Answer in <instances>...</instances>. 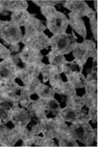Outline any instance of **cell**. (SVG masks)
Wrapping results in <instances>:
<instances>
[{
    "label": "cell",
    "instance_id": "1",
    "mask_svg": "<svg viewBox=\"0 0 98 147\" xmlns=\"http://www.w3.org/2000/svg\"><path fill=\"white\" fill-rule=\"evenodd\" d=\"M71 135L77 142H79L87 146H97L95 142V130L89 122L71 123L69 126Z\"/></svg>",
    "mask_w": 98,
    "mask_h": 147
},
{
    "label": "cell",
    "instance_id": "2",
    "mask_svg": "<svg viewBox=\"0 0 98 147\" xmlns=\"http://www.w3.org/2000/svg\"><path fill=\"white\" fill-rule=\"evenodd\" d=\"M0 38L6 45L19 44L23 38L22 31L10 20H0Z\"/></svg>",
    "mask_w": 98,
    "mask_h": 147
},
{
    "label": "cell",
    "instance_id": "3",
    "mask_svg": "<svg viewBox=\"0 0 98 147\" xmlns=\"http://www.w3.org/2000/svg\"><path fill=\"white\" fill-rule=\"evenodd\" d=\"M50 47L52 50L62 55L70 53L76 45V38L73 34H65L53 35L50 38Z\"/></svg>",
    "mask_w": 98,
    "mask_h": 147
},
{
    "label": "cell",
    "instance_id": "4",
    "mask_svg": "<svg viewBox=\"0 0 98 147\" xmlns=\"http://www.w3.org/2000/svg\"><path fill=\"white\" fill-rule=\"evenodd\" d=\"M73 57L76 59L86 64L89 58L97 57L96 43L91 40H84L81 43H76L72 50Z\"/></svg>",
    "mask_w": 98,
    "mask_h": 147
},
{
    "label": "cell",
    "instance_id": "5",
    "mask_svg": "<svg viewBox=\"0 0 98 147\" xmlns=\"http://www.w3.org/2000/svg\"><path fill=\"white\" fill-rule=\"evenodd\" d=\"M68 25V18L60 11H57L50 18L46 20V28L53 35L66 33Z\"/></svg>",
    "mask_w": 98,
    "mask_h": 147
},
{
    "label": "cell",
    "instance_id": "6",
    "mask_svg": "<svg viewBox=\"0 0 98 147\" xmlns=\"http://www.w3.org/2000/svg\"><path fill=\"white\" fill-rule=\"evenodd\" d=\"M65 122L78 123V122H90V118L87 114V110L83 109H74L65 107L61 108L58 113Z\"/></svg>",
    "mask_w": 98,
    "mask_h": 147
},
{
    "label": "cell",
    "instance_id": "7",
    "mask_svg": "<svg viewBox=\"0 0 98 147\" xmlns=\"http://www.w3.org/2000/svg\"><path fill=\"white\" fill-rule=\"evenodd\" d=\"M21 42L24 46L31 47L40 52L50 46V39L44 32L32 35H24Z\"/></svg>",
    "mask_w": 98,
    "mask_h": 147
},
{
    "label": "cell",
    "instance_id": "8",
    "mask_svg": "<svg viewBox=\"0 0 98 147\" xmlns=\"http://www.w3.org/2000/svg\"><path fill=\"white\" fill-rule=\"evenodd\" d=\"M17 67L15 65L14 59L11 58L3 59L0 62V82H13L17 79L16 76Z\"/></svg>",
    "mask_w": 98,
    "mask_h": 147
},
{
    "label": "cell",
    "instance_id": "9",
    "mask_svg": "<svg viewBox=\"0 0 98 147\" xmlns=\"http://www.w3.org/2000/svg\"><path fill=\"white\" fill-rule=\"evenodd\" d=\"M31 113L27 108L18 106L12 111L10 122L15 127H26L31 122Z\"/></svg>",
    "mask_w": 98,
    "mask_h": 147
},
{
    "label": "cell",
    "instance_id": "10",
    "mask_svg": "<svg viewBox=\"0 0 98 147\" xmlns=\"http://www.w3.org/2000/svg\"><path fill=\"white\" fill-rule=\"evenodd\" d=\"M39 122L42 128V136L46 139L56 140L59 129V121L57 118H45Z\"/></svg>",
    "mask_w": 98,
    "mask_h": 147
},
{
    "label": "cell",
    "instance_id": "11",
    "mask_svg": "<svg viewBox=\"0 0 98 147\" xmlns=\"http://www.w3.org/2000/svg\"><path fill=\"white\" fill-rule=\"evenodd\" d=\"M65 8L70 10L71 13L78 17H87L92 9L88 6L86 2L82 0H67L64 3Z\"/></svg>",
    "mask_w": 98,
    "mask_h": 147
},
{
    "label": "cell",
    "instance_id": "12",
    "mask_svg": "<svg viewBox=\"0 0 98 147\" xmlns=\"http://www.w3.org/2000/svg\"><path fill=\"white\" fill-rule=\"evenodd\" d=\"M39 103L45 112L46 118H54L58 115L61 110L60 102L54 98L50 99H41L38 98Z\"/></svg>",
    "mask_w": 98,
    "mask_h": 147
},
{
    "label": "cell",
    "instance_id": "13",
    "mask_svg": "<svg viewBox=\"0 0 98 147\" xmlns=\"http://www.w3.org/2000/svg\"><path fill=\"white\" fill-rule=\"evenodd\" d=\"M19 57L26 64L41 63L43 59V55L41 53V52L28 46H24L22 49L21 52L19 53Z\"/></svg>",
    "mask_w": 98,
    "mask_h": 147
},
{
    "label": "cell",
    "instance_id": "14",
    "mask_svg": "<svg viewBox=\"0 0 98 147\" xmlns=\"http://www.w3.org/2000/svg\"><path fill=\"white\" fill-rule=\"evenodd\" d=\"M46 29V27L44 25L42 20H40L32 15V17L24 25V35H32V34L42 33Z\"/></svg>",
    "mask_w": 98,
    "mask_h": 147
},
{
    "label": "cell",
    "instance_id": "15",
    "mask_svg": "<svg viewBox=\"0 0 98 147\" xmlns=\"http://www.w3.org/2000/svg\"><path fill=\"white\" fill-rule=\"evenodd\" d=\"M68 17H69L68 18L69 24L71 27V28L74 31H76L80 36L82 38H86L87 34V30L82 18L71 12L68 13Z\"/></svg>",
    "mask_w": 98,
    "mask_h": 147
},
{
    "label": "cell",
    "instance_id": "16",
    "mask_svg": "<svg viewBox=\"0 0 98 147\" xmlns=\"http://www.w3.org/2000/svg\"><path fill=\"white\" fill-rule=\"evenodd\" d=\"M0 4L4 11L14 12L19 10H26L28 7V3L24 0H4L0 1Z\"/></svg>",
    "mask_w": 98,
    "mask_h": 147
},
{
    "label": "cell",
    "instance_id": "17",
    "mask_svg": "<svg viewBox=\"0 0 98 147\" xmlns=\"http://www.w3.org/2000/svg\"><path fill=\"white\" fill-rule=\"evenodd\" d=\"M49 62L52 67H53L57 74H61L63 73V67L65 63L67 61L64 55L59 53L56 51H50L47 55Z\"/></svg>",
    "mask_w": 98,
    "mask_h": 147
},
{
    "label": "cell",
    "instance_id": "18",
    "mask_svg": "<svg viewBox=\"0 0 98 147\" xmlns=\"http://www.w3.org/2000/svg\"><path fill=\"white\" fill-rule=\"evenodd\" d=\"M31 17H32V15L27 9L26 10H19V11L12 13L11 16H10L11 17L10 21L20 28H21L22 26L24 27V25L28 23V21Z\"/></svg>",
    "mask_w": 98,
    "mask_h": 147
},
{
    "label": "cell",
    "instance_id": "19",
    "mask_svg": "<svg viewBox=\"0 0 98 147\" xmlns=\"http://www.w3.org/2000/svg\"><path fill=\"white\" fill-rule=\"evenodd\" d=\"M84 66L82 63L76 59H73L72 61H66L63 67V73L66 76L75 73H82Z\"/></svg>",
    "mask_w": 98,
    "mask_h": 147
},
{
    "label": "cell",
    "instance_id": "20",
    "mask_svg": "<svg viewBox=\"0 0 98 147\" xmlns=\"http://www.w3.org/2000/svg\"><path fill=\"white\" fill-rule=\"evenodd\" d=\"M66 77L67 80V82L71 84L76 89L84 88L85 85H86V77L82 73H75Z\"/></svg>",
    "mask_w": 98,
    "mask_h": 147
},
{
    "label": "cell",
    "instance_id": "21",
    "mask_svg": "<svg viewBox=\"0 0 98 147\" xmlns=\"http://www.w3.org/2000/svg\"><path fill=\"white\" fill-rule=\"evenodd\" d=\"M56 141L58 146H78V142L71 135L70 131L59 135Z\"/></svg>",
    "mask_w": 98,
    "mask_h": 147
},
{
    "label": "cell",
    "instance_id": "22",
    "mask_svg": "<svg viewBox=\"0 0 98 147\" xmlns=\"http://www.w3.org/2000/svg\"><path fill=\"white\" fill-rule=\"evenodd\" d=\"M35 94L38 98H41V99H50V98H54L55 96V92H53L50 86L42 84V82L38 85Z\"/></svg>",
    "mask_w": 98,
    "mask_h": 147
},
{
    "label": "cell",
    "instance_id": "23",
    "mask_svg": "<svg viewBox=\"0 0 98 147\" xmlns=\"http://www.w3.org/2000/svg\"><path fill=\"white\" fill-rule=\"evenodd\" d=\"M40 74L42 75L43 82H46L48 81L50 82L52 78H53L59 74H57V72L55 71V69L50 64H45V63H42Z\"/></svg>",
    "mask_w": 98,
    "mask_h": 147
},
{
    "label": "cell",
    "instance_id": "24",
    "mask_svg": "<svg viewBox=\"0 0 98 147\" xmlns=\"http://www.w3.org/2000/svg\"><path fill=\"white\" fill-rule=\"evenodd\" d=\"M65 104L67 107L74 109H83L85 107L84 99L82 96H78L77 95L65 99Z\"/></svg>",
    "mask_w": 98,
    "mask_h": 147
},
{
    "label": "cell",
    "instance_id": "25",
    "mask_svg": "<svg viewBox=\"0 0 98 147\" xmlns=\"http://www.w3.org/2000/svg\"><path fill=\"white\" fill-rule=\"evenodd\" d=\"M64 82H63L61 75L57 74L56 76H55L50 81V87L55 93L61 95Z\"/></svg>",
    "mask_w": 98,
    "mask_h": 147
},
{
    "label": "cell",
    "instance_id": "26",
    "mask_svg": "<svg viewBox=\"0 0 98 147\" xmlns=\"http://www.w3.org/2000/svg\"><path fill=\"white\" fill-rule=\"evenodd\" d=\"M75 95H76V89L75 88V87L68 82H64L61 96H64L65 99H67V98L75 96Z\"/></svg>",
    "mask_w": 98,
    "mask_h": 147
},
{
    "label": "cell",
    "instance_id": "27",
    "mask_svg": "<svg viewBox=\"0 0 98 147\" xmlns=\"http://www.w3.org/2000/svg\"><path fill=\"white\" fill-rule=\"evenodd\" d=\"M41 80L39 79V78H33L28 81L27 83H26L24 85V87L26 88V89L29 92V93L31 94V96L33 95H35V89L38 87V85L41 83Z\"/></svg>",
    "mask_w": 98,
    "mask_h": 147
},
{
    "label": "cell",
    "instance_id": "28",
    "mask_svg": "<svg viewBox=\"0 0 98 147\" xmlns=\"http://www.w3.org/2000/svg\"><path fill=\"white\" fill-rule=\"evenodd\" d=\"M82 98L84 99L85 107L87 109L93 107H97V96H92L85 94Z\"/></svg>",
    "mask_w": 98,
    "mask_h": 147
},
{
    "label": "cell",
    "instance_id": "29",
    "mask_svg": "<svg viewBox=\"0 0 98 147\" xmlns=\"http://www.w3.org/2000/svg\"><path fill=\"white\" fill-rule=\"evenodd\" d=\"M84 88L86 90V94L92 96H97V82L86 83Z\"/></svg>",
    "mask_w": 98,
    "mask_h": 147
},
{
    "label": "cell",
    "instance_id": "30",
    "mask_svg": "<svg viewBox=\"0 0 98 147\" xmlns=\"http://www.w3.org/2000/svg\"><path fill=\"white\" fill-rule=\"evenodd\" d=\"M35 5L41 7H45V6H55L56 4L61 3V1L57 0H34L32 1Z\"/></svg>",
    "mask_w": 98,
    "mask_h": 147
},
{
    "label": "cell",
    "instance_id": "31",
    "mask_svg": "<svg viewBox=\"0 0 98 147\" xmlns=\"http://www.w3.org/2000/svg\"><path fill=\"white\" fill-rule=\"evenodd\" d=\"M40 11H41V13L46 18V20L49 19V18H50L52 16H53L57 12L56 8L52 6L41 7L40 8Z\"/></svg>",
    "mask_w": 98,
    "mask_h": 147
},
{
    "label": "cell",
    "instance_id": "32",
    "mask_svg": "<svg viewBox=\"0 0 98 147\" xmlns=\"http://www.w3.org/2000/svg\"><path fill=\"white\" fill-rule=\"evenodd\" d=\"M13 54L11 51L7 48L6 45H3V43L0 42V59H6L9 58H11Z\"/></svg>",
    "mask_w": 98,
    "mask_h": 147
},
{
    "label": "cell",
    "instance_id": "33",
    "mask_svg": "<svg viewBox=\"0 0 98 147\" xmlns=\"http://www.w3.org/2000/svg\"><path fill=\"white\" fill-rule=\"evenodd\" d=\"M87 114L90 118V121H92L93 123H97V107H93L88 109L87 110Z\"/></svg>",
    "mask_w": 98,
    "mask_h": 147
},
{
    "label": "cell",
    "instance_id": "34",
    "mask_svg": "<svg viewBox=\"0 0 98 147\" xmlns=\"http://www.w3.org/2000/svg\"><path fill=\"white\" fill-rule=\"evenodd\" d=\"M90 24L93 38H94L95 41H97V17H93V18L90 19Z\"/></svg>",
    "mask_w": 98,
    "mask_h": 147
},
{
    "label": "cell",
    "instance_id": "35",
    "mask_svg": "<svg viewBox=\"0 0 98 147\" xmlns=\"http://www.w3.org/2000/svg\"><path fill=\"white\" fill-rule=\"evenodd\" d=\"M94 8H95V12L97 11V1H94Z\"/></svg>",
    "mask_w": 98,
    "mask_h": 147
},
{
    "label": "cell",
    "instance_id": "36",
    "mask_svg": "<svg viewBox=\"0 0 98 147\" xmlns=\"http://www.w3.org/2000/svg\"><path fill=\"white\" fill-rule=\"evenodd\" d=\"M4 12V10H3V7H2V6H1V4H0V13H3Z\"/></svg>",
    "mask_w": 98,
    "mask_h": 147
}]
</instances>
